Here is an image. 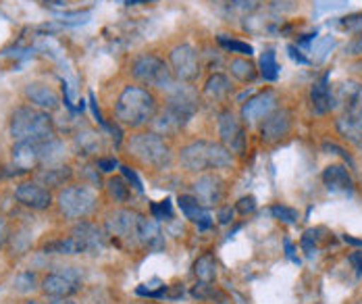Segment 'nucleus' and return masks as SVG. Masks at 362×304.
Listing matches in <instances>:
<instances>
[{
  "label": "nucleus",
  "instance_id": "32",
  "mask_svg": "<svg viewBox=\"0 0 362 304\" xmlns=\"http://www.w3.org/2000/svg\"><path fill=\"white\" fill-rule=\"evenodd\" d=\"M109 192L117 202H125V200L129 198V186H127L121 177H110Z\"/></svg>",
  "mask_w": 362,
  "mask_h": 304
},
{
  "label": "nucleus",
  "instance_id": "41",
  "mask_svg": "<svg viewBox=\"0 0 362 304\" xmlns=\"http://www.w3.org/2000/svg\"><path fill=\"white\" fill-rule=\"evenodd\" d=\"M121 169H123L125 177H127V180H129V182L134 184V188H136V190H138V192H142V184H140V180L136 177V173H134V171H132L129 167H121Z\"/></svg>",
  "mask_w": 362,
  "mask_h": 304
},
{
  "label": "nucleus",
  "instance_id": "42",
  "mask_svg": "<svg viewBox=\"0 0 362 304\" xmlns=\"http://www.w3.org/2000/svg\"><path fill=\"white\" fill-rule=\"evenodd\" d=\"M6 240H8V223L4 217H0V248L6 244Z\"/></svg>",
  "mask_w": 362,
  "mask_h": 304
},
{
  "label": "nucleus",
  "instance_id": "46",
  "mask_svg": "<svg viewBox=\"0 0 362 304\" xmlns=\"http://www.w3.org/2000/svg\"><path fill=\"white\" fill-rule=\"evenodd\" d=\"M325 151H335V152H337V154H341V156H344L346 160H350V154H348V152H344V151H341V148H339V146H335V144H329V142H327Z\"/></svg>",
  "mask_w": 362,
  "mask_h": 304
},
{
  "label": "nucleus",
  "instance_id": "10",
  "mask_svg": "<svg viewBox=\"0 0 362 304\" xmlns=\"http://www.w3.org/2000/svg\"><path fill=\"white\" fill-rule=\"evenodd\" d=\"M54 146V140L50 142H15L13 146V165L17 173H25L36 169L40 163L48 158V152Z\"/></svg>",
  "mask_w": 362,
  "mask_h": 304
},
{
  "label": "nucleus",
  "instance_id": "9",
  "mask_svg": "<svg viewBox=\"0 0 362 304\" xmlns=\"http://www.w3.org/2000/svg\"><path fill=\"white\" fill-rule=\"evenodd\" d=\"M140 223L142 215L127 209H117L107 217V235L123 246H140Z\"/></svg>",
  "mask_w": 362,
  "mask_h": 304
},
{
  "label": "nucleus",
  "instance_id": "49",
  "mask_svg": "<svg viewBox=\"0 0 362 304\" xmlns=\"http://www.w3.org/2000/svg\"><path fill=\"white\" fill-rule=\"evenodd\" d=\"M344 240L350 242V244H354V246H362V240H354V238H350V235H344Z\"/></svg>",
  "mask_w": 362,
  "mask_h": 304
},
{
  "label": "nucleus",
  "instance_id": "37",
  "mask_svg": "<svg viewBox=\"0 0 362 304\" xmlns=\"http://www.w3.org/2000/svg\"><path fill=\"white\" fill-rule=\"evenodd\" d=\"M315 2H317L319 13H325V11H333V8H341L348 0H315Z\"/></svg>",
  "mask_w": 362,
  "mask_h": 304
},
{
  "label": "nucleus",
  "instance_id": "29",
  "mask_svg": "<svg viewBox=\"0 0 362 304\" xmlns=\"http://www.w3.org/2000/svg\"><path fill=\"white\" fill-rule=\"evenodd\" d=\"M260 76L267 81H275L279 77V63L275 50H264L260 57Z\"/></svg>",
  "mask_w": 362,
  "mask_h": 304
},
{
  "label": "nucleus",
  "instance_id": "19",
  "mask_svg": "<svg viewBox=\"0 0 362 304\" xmlns=\"http://www.w3.org/2000/svg\"><path fill=\"white\" fill-rule=\"evenodd\" d=\"M71 233L73 235H77V238L83 242V246L88 248V252H98V250H103V248L107 246V235L96 228L94 223L81 221V223H77V226L73 228Z\"/></svg>",
  "mask_w": 362,
  "mask_h": 304
},
{
  "label": "nucleus",
  "instance_id": "11",
  "mask_svg": "<svg viewBox=\"0 0 362 304\" xmlns=\"http://www.w3.org/2000/svg\"><path fill=\"white\" fill-rule=\"evenodd\" d=\"M169 69L180 81H194L200 74L198 52L189 44H180L169 52Z\"/></svg>",
  "mask_w": 362,
  "mask_h": 304
},
{
  "label": "nucleus",
  "instance_id": "15",
  "mask_svg": "<svg viewBox=\"0 0 362 304\" xmlns=\"http://www.w3.org/2000/svg\"><path fill=\"white\" fill-rule=\"evenodd\" d=\"M194 198L206 209L215 206L218 200L223 198V182L213 173H204L194 182Z\"/></svg>",
  "mask_w": 362,
  "mask_h": 304
},
{
  "label": "nucleus",
  "instance_id": "44",
  "mask_svg": "<svg viewBox=\"0 0 362 304\" xmlns=\"http://www.w3.org/2000/svg\"><path fill=\"white\" fill-rule=\"evenodd\" d=\"M346 50H348L350 54H361V52H362V34L358 36V38L354 40V42H352V44H350V46H348Z\"/></svg>",
  "mask_w": 362,
  "mask_h": 304
},
{
  "label": "nucleus",
  "instance_id": "38",
  "mask_svg": "<svg viewBox=\"0 0 362 304\" xmlns=\"http://www.w3.org/2000/svg\"><path fill=\"white\" fill-rule=\"evenodd\" d=\"M152 213L156 219H165V217H171V204L169 200L160 202V204H152Z\"/></svg>",
  "mask_w": 362,
  "mask_h": 304
},
{
  "label": "nucleus",
  "instance_id": "30",
  "mask_svg": "<svg viewBox=\"0 0 362 304\" xmlns=\"http://www.w3.org/2000/svg\"><path fill=\"white\" fill-rule=\"evenodd\" d=\"M13 288H15L19 294H30V292H34L36 288H40L36 273H34V271H30V269H25V271L17 273V275H15V279H13Z\"/></svg>",
  "mask_w": 362,
  "mask_h": 304
},
{
  "label": "nucleus",
  "instance_id": "14",
  "mask_svg": "<svg viewBox=\"0 0 362 304\" xmlns=\"http://www.w3.org/2000/svg\"><path fill=\"white\" fill-rule=\"evenodd\" d=\"M290 127L291 115L286 109H279V111H273L264 117V123L260 127V136L267 144H275L290 134Z\"/></svg>",
  "mask_w": 362,
  "mask_h": 304
},
{
  "label": "nucleus",
  "instance_id": "21",
  "mask_svg": "<svg viewBox=\"0 0 362 304\" xmlns=\"http://www.w3.org/2000/svg\"><path fill=\"white\" fill-rule=\"evenodd\" d=\"M180 209L183 211V215H185L189 221H194L200 229H209L213 226L209 211H206L194 196H180Z\"/></svg>",
  "mask_w": 362,
  "mask_h": 304
},
{
  "label": "nucleus",
  "instance_id": "47",
  "mask_svg": "<svg viewBox=\"0 0 362 304\" xmlns=\"http://www.w3.org/2000/svg\"><path fill=\"white\" fill-rule=\"evenodd\" d=\"M350 261H352V265L356 267L362 273V252H354V255L350 257Z\"/></svg>",
  "mask_w": 362,
  "mask_h": 304
},
{
  "label": "nucleus",
  "instance_id": "12",
  "mask_svg": "<svg viewBox=\"0 0 362 304\" xmlns=\"http://www.w3.org/2000/svg\"><path fill=\"white\" fill-rule=\"evenodd\" d=\"M218 136H221L223 146L229 152H244L246 136H244L242 123L231 111H225L218 117Z\"/></svg>",
  "mask_w": 362,
  "mask_h": 304
},
{
  "label": "nucleus",
  "instance_id": "7",
  "mask_svg": "<svg viewBox=\"0 0 362 304\" xmlns=\"http://www.w3.org/2000/svg\"><path fill=\"white\" fill-rule=\"evenodd\" d=\"M132 76L148 88L169 90L173 86V74L169 65L156 54H142L132 63Z\"/></svg>",
  "mask_w": 362,
  "mask_h": 304
},
{
  "label": "nucleus",
  "instance_id": "22",
  "mask_svg": "<svg viewBox=\"0 0 362 304\" xmlns=\"http://www.w3.org/2000/svg\"><path fill=\"white\" fill-rule=\"evenodd\" d=\"M71 180V167L67 165H48L37 171V182L46 188H61Z\"/></svg>",
  "mask_w": 362,
  "mask_h": 304
},
{
  "label": "nucleus",
  "instance_id": "18",
  "mask_svg": "<svg viewBox=\"0 0 362 304\" xmlns=\"http://www.w3.org/2000/svg\"><path fill=\"white\" fill-rule=\"evenodd\" d=\"M337 131L354 142V144H362V107L356 109H346L337 119Z\"/></svg>",
  "mask_w": 362,
  "mask_h": 304
},
{
  "label": "nucleus",
  "instance_id": "24",
  "mask_svg": "<svg viewBox=\"0 0 362 304\" xmlns=\"http://www.w3.org/2000/svg\"><path fill=\"white\" fill-rule=\"evenodd\" d=\"M44 252L46 255H83L88 252V248L83 246V242L77 238V235H67V238H59V240H52L44 246Z\"/></svg>",
  "mask_w": 362,
  "mask_h": 304
},
{
  "label": "nucleus",
  "instance_id": "27",
  "mask_svg": "<svg viewBox=\"0 0 362 304\" xmlns=\"http://www.w3.org/2000/svg\"><path fill=\"white\" fill-rule=\"evenodd\" d=\"M229 71H231V76L235 77V79H240L244 83L256 79V67H254V63L248 61V59H244V57L231 59L229 61Z\"/></svg>",
  "mask_w": 362,
  "mask_h": 304
},
{
  "label": "nucleus",
  "instance_id": "48",
  "mask_svg": "<svg viewBox=\"0 0 362 304\" xmlns=\"http://www.w3.org/2000/svg\"><path fill=\"white\" fill-rule=\"evenodd\" d=\"M218 217H221V223H229L231 221V209H223Z\"/></svg>",
  "mask_w": 362,
  "mask_h": 304
},
{
  "label": "nucleus",
  "instance_id": "20",
  "mask_svg": "<svg viewBox=\"0 0 362 304\" xmlns=\"http://www.w3.org/2000/svg\"><path fill=\"white\" fill-rule=\"evenodd\" d=\"M331 100H333V105H341L344 111L362 107V86L354 83V81L341 83V86H337L335 92H331Z\"/></svg>",
  "mask_w": 362,
  "mask_h": 304
},
{
  "label": "nucleus",
  "instance_id": "23",
  "mask_svg": "<svg viewBox=\"0 0 362 304\" xmlns=\"http://www.w3.org/2000/svg\"><path fill=\"white\" fill-rule=\"evenodd\" d=\"M323 182L329 190L333 192H350L352 190V177L346 167L341 165H329L323 171Z\"/></svg>",
  "mask_w": 362,
  "mask_h": 304
},
{
  "label": "nucleus",
  "instance_id": "36",
  "mask_svg": "<svg viewBox=\"0 0 362 304\" xmlns=\"http://www.w3.org/2000/svg\"><path fill=\"white\" fill-rule=\"evenodd\" d=\"M77 142H79L81 151H86V152H94L98 146H100V140H98V136H96V134H86V136H81Z\"/></svg>",
  "mask_w": 362,
  "mask_h": 304
},
{
  "label": "nucleus",
  "instance_id": "6",
  "mask_svg": "<svg viewBox=\"0 0 362 304\" xmlns=\"http://www.w3.org/2000/svg\"><path fill=\"white\" fill-rule=\"evenodd\" d=\"M96 192L92 190L86 184H71L61 188L59 196H57V204L61 215H65L67 219H86L94 209H96Z\"/></svg>",
  "mask_w": 362,
  "mask_h": 304
},
{
  "label": "nucleus",
  "instance_id": "39",
  "mask_svg": "<svg viewBox=\"0 0 362 304\" xmlns=\"http://www.w3.org/2000/svg\"><path fill=\"white\" fill-rule=\"evenodd\" d=\"M254 209H256V198H254V196H246V198H242V200H240V204H238V211H240V213H244V215H246V213H252Z\"/></svg>",
  "mask_w": 362,
  "mask_h": 304
},
{
  "label": "nucleus",
  "instance_id": "26",
  "mask_svg": "<svg viewBox=\"0 0 362 304\" xmlns=\"http://www.w3.org/2000/svg\"><path fill=\"white\" fill-rule=\"evenodd\" d=\"M231 92V83L223 74H215L204 83V96L211 100H225Z\"/></svg>",
  "mask_w": 362,
  "mask_h": 304
},
{
  "label": "nucleus",
  "instance_id": "16",
  "mask_svg": "<svg viewBox=\"0 0 362 304\" xmlns=\"http://www.w3.org/2000/svg\"><path fill=\"white\" fill-rule=\"evenodd\" d=\"M275 103H277V98H275L273 92H260V94H256V96H252L244 105V109H242L244 121L246 123H256L258 119H264L267 115H271L275 111Z\"/></svg>",
  "mask_w": 362,
  "mask_h": 304
},
{
  "label": "nucleus",
  "instance_id": "28",
  "mask_svg": "<svg viewBox=\"0 0 362 304\" xmlns=\"http://www.w3.org/2000/svg\"><path fill=\"white\" fill-rule=\"evenodd\" d=\"M194 275L202 281V283H211L217 275V263L213 255H202L196 263H194Z\"/></svg>",
  "mask_w": 362,
  "mask_h": 304
},
{
  "label": "nucleus",
  "instance_id": "17",
  "mask_svg": "<svg viewBox=\"0 0 362 304\" xmlns=\"http://www.w3.org/2000/svg\"><path fill=\"white\" fill-rule=\"evenodd\" d=\"M25 98L32 103V107H36V109H42V111H54L59 105H61V98H59V94H57V90L54 88H50V86H46V83H30L28 88H25Z\"/></svg>",
  "mask_w": 362,
  "mask_h": 304
},
{
  "label": "nucleus",
  "instance_id": "40",
  "mask_svg": "<svg viewBox=\"0 0 362 304\" xmlns=\"http://www.w3.org/2000/svg\"><path fill=\"white\" fill-rule=\"evenodd\" d=\"M96 165H98V169H100V171L110 173V171H115V167H117L119 163H117L115 158H98V163H96Z\"/></svg>",
  "mask_w": 362,
  "mask_h": 304
},
{
  "label": "nucleus",
  "instance_id": "13",
  "mask_svg": "<svg viewBox=\"0 0 362 304\" xmlns=\"http://www.w3.org/2000/svg\"><path fill=\"white\" fill-rule=\"evenodd\" d=\"M15 198L23 206H28L32 211H44V209H48L52 204L50 188H46L44 184H40L37 180L36 182H23V184H19L17 190H15Z\"/></svg>",
  "mask_w": 362,
  "mask_h": 304
},
{
  "label": "nucleus",
  "instance_id": "43",
  "mask_svg": "<svg viewBox=\"0 0 362 304\" xmlns=\"http://www.w3.org/2000/svg\"><path fill=\"white\" fill-rule=\"evenodd\" d=\"M288 52H290V57L293 59V61H298V63H302V65H306V63H308V59H306V57H304L296 46H288Z\"/></svg>",
  "mask_w": 362,
  "mask_h": 304
},
{
  "label": "nucleus",
  "instance_id": "52",
  "mask_svg": "<svg viewBox=\"0 0 362 304\" xmlns=\"http://www.w3.org/2000/svg\"><path fill=\"white\" fill-rule=\"evenodd\" d=\"M354 304H362V303H354Z\"/></svg>",
  "mask_w": 362,
  "mask_h": 304
},
{
  "label": "nucleus",
  "instance_id": "8",
  "mask_svg": "<svg viewBox=\"0 0 362 304\" xmlns=\"http://www.w3.org/2000/svg\"><path fill=\"white\" fill-rule=\"evenodd\" d=\"M83 275L75 267H59L42 277L40 290L50 298H71L81 290Z\"/></svg>",
  "mask_w": 362,
  "mask_h": 304
},
{
  "label": "nucleus",
  "instance_id": "2",
  "mask_svg": "<svg viewBox=\"0 0 362 304\" xmlns=\"http://www.w3.org/2000/svg\"><path fill=\"white\" fill-rule=\"evenodd\" d=\"M11 136L15 142H50L54 136L52 119L46 111L32 105L15 109L11 115Z\"/></svg>",
  "mask_w": 362,
  "mask_h": 304
},
{
  "label": "nucleus",
  "instance_id": "45",
  "mask_svg": "<svg viewBox=\"0 0 362 304\" xmlns=\"http://www.w3.org/2000/svg\"><path fill=\"white\" fill-rule=\"evenodd\" d=\"M44 304H75V300L73 298H50V296H46Z\"/></svg>",
  "mask_w": 362,
  "mask_h": 304
},
{
  "label": "nucleus",
  "instance_id": "35",
  "mask_svg": "<svg viewBox=\"0 0 362 304\" xmlns=\"http://www.w3.org/2000/svg\"><path fill=\"white\" fill-rule=\"evenodd\" d=\"M333 46H335V40L331 38V36H329V38H323L321 42H317V44H315V59H317V61H323Z\"/></svg>",
  "mask_w": 362,
  "mask_h": 304
},
{
  "label": "nucleus",
  "instance_id": "5",
  "mask_svg": "<svg viewBox=\"0 0 362 304\" xmlns=\"http://www.w3.org/2000/svg\"><path fill=\"white\" fill-rule=\"evenodd\" d=\"M127 151L132 152L140 163L163 169L171 163L169 144L154 131H140L127 140Z\"/></svg>",
  "mask_w": 362,
  "mask_h": 304
},
{
  "label": "nucleus",
  "instance_id": "34",
  "mask_svg": "<svg viewBox=\"0 0 362 304\" xmlns=\"http://www.w3.org/2000/svg\"><path fill=\"white\" fill-rule=\"evenodd\" d=\"M271 213H273V217H277L279 221H286V223H293L296 219H298V213L293 211V209H288V206H273L271 209Z\"/></svg>",
  "mask_w": 362,
  "mask_h": 304
},
{
  "label": "nucleus",
  "instance_id": "1",
  "mask_svg": "<svg viewBox=\"0 0 362 304\" xmlns=\"http://www.w3.org/2000/svg\"><path fill=\"white\" fill-rule=\"evenodd\" d=\"M156 109L158 107L154 94L142 86H127L115 103V115L119 123L127 127H142L154 121Z\"/></svg>",
  "mask_w": 362,
  "mask_h": 304
},
{
  "label": "nucleus",
  "instance_id": "31",
  "mask_svg": "<svg viewBox=\"0 0 362 304\" xmlns=\"http://www.w3.org/2000/svg\"><path fill=\"white\" fill-rule=\"evenodd\" d=\"M218 44L225 48V50H231V52H238L242 57H250L252 54V46L242 42V40H229L225 36H218Z\"/></svg>",
  "mask_w": 362,
  "mask_h": 304
},
{
  "label": "nucleus",
  "instance_id": "51",
  "mask_svg": "<svg viewBox=\"0 0 362 304\" xmlns=\"http://www.w3.org/2000/svg\"><path fill=\"white\" fill-rule=\"evenodd\" d=\"M25 304H42V303H37V300H28Z\"/></svg>",
  "mask_w": 362,
  "mask_h": 304
},
{
  "label": "nucleus",
  "instance_id": "4",
  "mask_svg": "<svg viewBox=\"0 0 362 304\" xmlns=\"http://www.w3.org/2000/svg\"><path fill=\"white\" fill-rule=\"evenodd\" d=\"M169 90H171L169 105L163 111V115L156 119V129L163 134H173V131L181 129L198 109V98L194 96V92L189 88H181V86L173 88L171 86Z\"/></svg>",
  "mask_w": 362,
  "mask_h": 304
},
{
  "label": "nucleus",
  "instance_id": "33",
  "mask_svg": "<svg viewBox=\"0 0 362 304\" xmlns=\"http://www.w3.org/2000/svg\"><path fill=\"white\" fill-rule=\"evenodd\" d=\"M262 0H225V6L229 11H244V13H252L254 8L260 6Z\"/></svg>",
  "mask_w": 362,
  "mask_h": 304
},
{
  "label": "nucleus",
  "instance_id": "50",
  "mask_svg": "<svg viewBox=\"0 0 362 304\" xmlns=\"http://www.w3.org/2000/svg\"><path fill=\"white\" fill-rule=\"evenodd\" d=\"M140 2H154V0H127V4H140Z\"/></svg>",
  "mask_w": 362,
  "mask_h": 304
},
{
  "label": "nucleus",
  "instance_id": "3",
  "mask_svg": "<svg viewBox=\"0 0 362 304\" xmlns=\"http://www.w3.org/2000/svg\"><path fill=\"white\" fill-rule=\"evenodd\" d=\"M180 163L183 165V169L198 173V171H206V169L231 167L233 158H231V152L225 146L215 144V142L198 140V142H192V144L181 148Z\"/></svg>",
  "mask_w": 362,
  "mask_h": 304
},
{
  "label": "nucleus",
  "instance_id": "25",
  "mask_svg": "<svg viewBox=\"0 0 362 304\" xmlns=\"http://www.w3.org/2000/svg\"><path fill=\"white\" fill-rule=\"evenodd\" d=\"M310 103H313V109L315 113L323 115L327 113L331 107H333V100H331V88H329V77L323 76L319 81L313 83L310 88Z\"/></svg>",
  "mask_w": 362,
  "mask_h": 304
}]
</instances>
